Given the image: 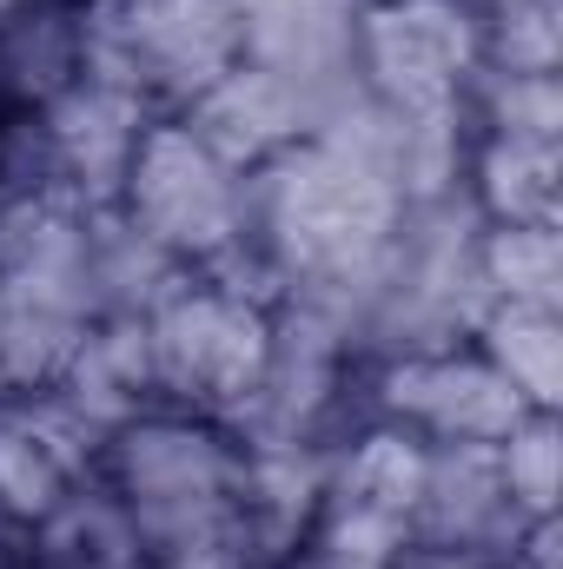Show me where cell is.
Listing matches in <instances>:
<instances>
[{"instance_id":"obj_1","label":"cell","mask_w":563,"mask_h":569,"mask_svg":"<svg viewBox=\"0 0 563 569\" xmlns=\"http://www.w3.org/2000/svg\"><path fill=\"white\" fill-rule=\"evenodd\" d=\"M372 53L398 100H444L451 73L464 67V13L444 0H405L372 20Z\"/></svg>"},{"instance_id":"obj_5","label":"cell","mask_w":563,"mask_h":569,"mask_svg":"<svg viewBox=\"0 0 563 569\" xmlns=\"http://www.w3.org/2000/svg\"><path fill=\"white\" fill-rule=\"evenodd\" d=\"M511 483H524L531 510H551V430L544 425L511 443Z\"/></svg>"},{"instance_id":"obj_4","label":"cell","mask_w":563,"mask_h":569,"mask_svg":"<svg viewBox=\"0 0 563 569\" xmlns=\"http://www.w3.org/2000/svg\"><path fill=\"white\" fill-rule=\"evenodd\" d=\"M491 272L504 279L511 305H544L557 298V239L551 226H511L497 246H491Z\"/></svg>"},{"instance_id":"obj_2","label":"cell","mask_w":563,"mask_h":569,"mask_svg":"<svg viewBox=\"0 0 563 569\" xmlns=\"http://www.w3.org/2000/svg\"><path fill=\"white\" fill-rule=\"evenodd\" d=\"M497 358L511 391H531L537 405L557 398V325L544 305H511V318H497Z\"/></svg>"},{"instance_id":"obj_3","label":"cell","mask_w":563,"mask_h":569,"mask_svg":"<svg viewBox=\"0 0 563 569\" xmlns=\"http://www.w3.org/2000/svg\"><path fill=\"white\" fill-rule=\"evenodd\" d=\"M491 199L517 226H551V140H511L491 152Z\"/></svg>"}]
</instances>
